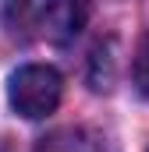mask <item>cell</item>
<instances>
[{
    "mask_svg": "<svg viewBox=\"0 0 149 152\" xmlns=\"http://www.w3.org/2000/svg\"><path fill=\"white\" fill-rule=\"evenodd\" d=\"M25 4H29V0H7V14H14V7H18V14H21Z\"/></svg>",
    "mask_w": 149,
    "mask_h": 152,
    "instance_id": "4",
    "label": "cell"
},
{
    "mask_svg": "<svg viewBox=\"0 0 149 152\" xmlns=\"http://www.w3.org/2000/svg\"><path fill=\"white\" fill-rule=\"evenodd\" d=\"M135 85H139V92L149 99V36L135 50Z\"/></svg>",
    "mask_w": 149,
    "mask_h": 152,
    "instance_id": "3",
    "label": "cell"
},
{
    "mask_svg": "<svg viewBox=\"0 0 149 152\" xmlns=\"http://www.w3.org/2000/svg\"><path fill=\"white\" fill-rule=\"evenodd\" d=\"M60 92H64V81L50 64H25L7 81V99L14 113H21L25 120L50 117L60 103Z\"/></svg>",
    "mask_w": 149,
    "mask_h": 152,
    "instance_id": "1",
    "label": "cell"
},
{
    "mask_svg": "<svg viewBox=\"0 0 149 152\" xmlns=\"http://www.w3.org/2000/svg\"><path fill=\"white\" fill-rule=\"evenodd\" d=\"M92 0H43V36L50 42H71L89 21Z\"/></svg>",
    "mask_w": 149,
    "mask_h": 152,
    "instance_id": "2",
    "label": "cell"
}]
</instances>
